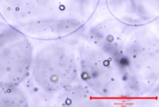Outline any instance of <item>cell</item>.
Returning a JSON list of instances; mask_svg holds the SVG:
<instances>
[{
    "label": "cell",
    "instance_id": "1",
    "mask_svg": "<svg viewBox=\"0 0 159 107\" xmlns=\"http://www.w3.org/2000/svg\"><path fill=\"white\" fill-rule=\"evenodd\" d=\"M127 25L112 17L103 2L72 37L76 46L80 80L99 96L114 101L132 98L121 43Z\"/></svg>",
    "mask_w": 159,
    "mask_h": 107
},
{
    "label": "cell",
    "instance_id": "2",
    "mask_svg": "<svg viewBox=\"0 0 159 107\" xmlns=\"http://www.w3.org/2000/svg\"><path fill=\"white\" fill-rule=\"evenodd\" d=\"M101 0H0V17L32 40L64 39L77 33Z\"/></svg>",
    "mask_w": 159,
    "mask_h": 107
},
{
    "label": "cell",
    "instance_id": "3",
    "mask_svg": "<svg viewBox=\"0 0 159 107\" xmlns=\"http://www.w3.org/2000/svg\"><path fill=\"white\" fill-rule=\"evenodd\" d=\"M121 49L132 98L159 85V18L143 26H127Z\"/></svg>",
    "mask_w": 159,
    "mask_h": 107
},
{
    "label": "cell",
    "instance_id": "4",
    "mask_svg": "<svg viewBox=\"0 0 159 107\" xmlns=\"http://www.w3.org/2000/svg\"><path fill=\"white\" fill-rule=\"evenodd\" d=\"M33 43L28 76L37 85L54 94L80 81L77 53L72 37L33 40Z\"/></svg>",
    "mask_w": 159,
    "mask_h": 107
},
{
    "label": "cell",
    "instance_id": "5",
    "mask_svg": "<svg viewBox=\"0 0 159 107\" xmlns=\"http://www.w3.org/2000/svg\"><path fill=\"white\" fill-rule=\"evenodd\" d=\"M33 53L32 39L0 17V88L18 86L27 78Z\"/></svg>",
    "mask_w": 159,
    "mask_h": 107
},
{
    "label": "cell",
    "instance_id": "6",
    "mask_svg": "<svg viewBox=\"0 0 159 107\" xmlns=\"http://www.w3.org/2000/svg\"><path fill=\"white\" fill-rule=\"evenodd\" d=\"M116 20L127 26L149 24L159 18V0H102Z\"/></svg>",
    "mask_w": 159,
    "mask_h": 107
},
{
    "label": "cell",
    "instance_id": "7",
    "mask_svg": "<svg viewBox=\"0 0 159 107\" xmlns=\"http://www.w3.org/2000/svg\"><path fill=\"white\" fill-rule=\"evenodd\" d=\"M115 106L114 101L99 96L80 80L54 93L52 107Z\"/></svg>",
    "mask_w": 159,
    "mask_h": 107
},
{
    "label": "cell",
    "instance_id": "8",
    "mask_svg": "<svg viewBox=\"0 0 159 107\" xmlns=\"http://www.w3.org/2000/svg\"><path fill=\"white\" fill-rule=\"evenodd\" d=\"M27 98L30 107H52L54 94L37 85L29 76L20 83Z\"/></svg>",
    "mask_w": 159,
    "mask_h": 107
},
{
    "label": "cell",
    "instance_id": "9",
    "mask_svg": "<svg viewBox=\"0 0 159 107\" xmlns=\"http://www.w3.org/2000/svg\"><path fill=\"white\" fill-rule=\"evenodd\" d=\"M30 107L21 86L0 88V107Z\"/></svg>",
    "mask_w": 159,
    "mask_h": 107
}]
</instances>
